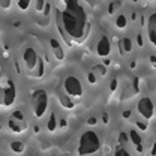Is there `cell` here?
<instances>
[{"label":"cell","mask_w":156,"mask_h":156,"mask_svg":"<svg viewBox=\"0 0 156 156\" xmlns=\"http://www.w3.org/2000/svg\"><path fill=\"white\" fill-rule=\"evenodd\" d=\"M150 65L156 69V54H152V56H150Z\"/></svg>","instance_id":"d4e9b609"},{"label":"cell","mask_w":156,"mask_h":156,"mask_svg":"<svg viewBox=\"0 0 156 156\" xmlns=\"http://www.w3.org/2000/svg\"><path fill=\"white\" fill-rule=\"evenodd\" d=\"M23 63L24 68L27 71V74L33 78H39L44 75L45 72V66H44V60L41 58L38 51L33 47H27L23 53Z\"/></svg>","instance_id":"3957f363"},{"label":"cell","mask_w":156,"mask_h":156,"mask_svg":"<svg viewBox=\"0 0 156 156\" xmlns=\"http://www.w3.org/2000/svg\"><path fill=\"white\" fill-rule=\"evenodd\" d=\"M111 50H113L111 39L107 35H102L96 42V54L99 57H108L111 54Z\"/></svg>","instance_id":"ba28073f"},{"label":"cell","mask_w":156,"mask_h":156,"mask_svg":"<svg viewBox=\"0 0 156 156\" xmlns=\"http://www.w3.org/2000/svg\"><path fill=\"white\" fill-rule=\"evenodd\" d=\"M114 24H116V27L119 29V30H125V29L128 27V18H126V15H123V14L117 15Z\"/></svg>","instance_id":"5bb4252c"},{"label":"cell","mask_w":156,"mask_h":156,"mask_svg":"<svg viewBox=\"0 0 156 156\" xmlns=\"http://www.w3.org/2000/svg\"><path fill=\"white\" fill-rule=\"evenodd\" d=\"M17 99V87L12 80L6 78V84L3 86V107L9 108L15 104Z\"/></svg>","instance_id":"52a82bcc"},{"label":"cell","mask_w":156,"mask_h":156,"mask_svg":"<svg viewBox=\"0 0 156 156\" xmlns=\"http://www.w3.org/2000/svg\"><path fill=\"white\" fill-rule=\"evenodd\" d=\"M0 107H3V86L0 84Z\"/></svg>","instance_id":"484cf974"},{"label":"cell","mask_w":156,"mask_h":156,"mask_svg":"<svg viewBox=\"0 0 156 156\" xmlns=\"http://www.w3.org/2000/svg\"><path fill=\"white\" fill-rule=\"evenodd\" d=\"M87 123H89V125H90V126H93V125H95V123H96V117H90V119H89V120H87Z\"/></svg>","instance_id":"4316f807"},{"label":"cell","mask_w":156,"mask_h":156,"mask_svg":"<svg viewBox=\"0 0 156 156\" xmlns=\"http://www.w3.org/2000/svg\"><path fill=\"white\" fill-rule=\"evenodd\" d=\"M114 156H132V155L129 153V150L125 146H119L116 149V152H114Z\"/></svg>","instance_id":"d6986e66"},{"label":"cell","mask_w":156,"mask_h":156,"mask_svg":"<svg viewBox=\"0 0 156 156\" xmlns=\"http://www.w3.org/2000/svg\"><path fill=\"white\" fill-rule=\"evenodd\" d=\"M9 147H11V150L14 152V153H23L24 152V144H23V141H18V140H15V141H12L11 144H9Z\"/></svg>","instance_id":"e0dca14e"},{"label":"cell","mask_w":156,"mask_h":156,"mask_svg":"<svg viewBox=\"0 0 156 156\" xmlns=\"http://www.w3.org/2000/svg\"><path fill=\"white\" fill-rule=\"evenodd\" d=\"M87 81H89L90 84H98L99 78L95 75V72H93V71H89V72H87Z\"/></svg>","instance_id":"44dd1931"},{"label":"cell","mask_w":156,"mask_h":156,"mask_svg":"<svg viewBox=\"0 0 156 156\" xmlns=\"http://www.w3.org/2000/svg\"><path fill=\"white\" fill-rule=\"evenodd\" d=\"M92 71L95 72V75H96L98 78H104L107 75V66H105V65H95Z\"/></svg>","instance_id":"ac0fdd59"},{"label":"cell","mask_w":156,"mask_h":156,"mask_svg":"<svg viewBox=\"0 0 156 156\" xmlns=\"http://www.w3.org/2000/svg\"><path fill=\"white\" fill-rule=\"evenodd\" d=\"M63 90H65V95H68L69 98H75V99H80L84 95L83 83L75 75H68L63 80Z\"/></svg>","instance_id":"5b68a950"},{"label":"cell","mask_w":156,"mask_h":156,"mask_svg":"<svg viewBox=\"0 0 156 156\" xmlns=\"http://www.w3.org/2000/svg\"><path fill=\"white\" fill-rule=\"evenodd\" d=\"M15 2L21 11H27L30 8V3H32V0H15Z\"/></svg>","instance_id":"ffe728a7"},{"label":"cell","mask_w":156,"mask_h":156,"mask_svg":"<svg viewBox=\"0 0 156 156\" xmlns=\"http://www.w3.org/2000/svg\"><path fill=\"white\" fill-rule=\"evenodd\" d=\"M119 138H120V146H125L126 147V143L129 141V135L126 132H120L119 134Z\"/></svg>","instance_id":"7402d4cb"},{"label":"cell","mask_w":156,"mask_h":156,"mask_svg":"<svg viewBox=\"0 0 156 156\" xmlns=\"http://www.w3.org/2000/svg\"><path fill=\"white\" fill-rule=\"evenodd\" d=\"M0 38H2V26H0Z\"/></svg>","instance_id":"83f0119b"},{"label":"cell","mask_w":156,"mask_h":156,"mask_svg":"<svg viewBox=\"0 0 156 156\" xmlns=\"http://www.w3.org/2000/svg\"><path fill=\"white\" fill-rule=\"evenodd\" d=\"M50 48H51V51H53L54 57L57 58L58 62H62V60L65 58V51H63V47H62V44L58 42L57 39H54V38L50 39Z\"/></svg>","instance_id":"7c38bea8"},{"label":"cell","mask_w":156,"mask_h":156,"mask_svg":"<svg viewBox=\"0 0 156 156\" xmlns=\"http://www.w3.org/2000/svg\"><path fill=\"white\" fill-rule=\"evenodd\" d=\"M119 47H120V53H122V54H128V53L132 51V48H134V42H132V39L131 38L126 36V38L120 39Z\"/></svg>","instance_id":"4fadbf2b"},{"label":"cell","mask_w":156,"mask_h":156,"mask_svg":"<svg viewBox=\"0 0 156 156\" xmlns=\"http://www.w3.org/2000/svg\"><path fill=\"white\" fill-rule=\"evenodd\" d=\"M57 117L56 114L53 113V114H50V119H48V122H47V129L50 131V132H54L56 129H57Z\"/></svg>","instance_id":"9a60e30c"},{"label":"cell","mask_w":156,"mask_h":156,"mask_svg":"<svg viewBox=\"0 0 156 156\" xmlns=\"http://www.w3.org/2000/svg\"><path fill=\"white\" fill-rule=\"evenodd\" d=\"M136 110H138V114L143 117L144 120H150L155 116V104H153V101L149 96H144L138 101Z\"/></svg>","instance_id":"8992f818"},{"label":"cell","mask_w":156,"mask_h":156,"mask_svg":"<svg viewBox=\"0 0 156 156\" xmlns=\"http://www.w3.org/2000/svg\"><path fill=\"white\" fill-rule=\"evenodd\" d=\"M8 125H9V129H11L12 132H15V134L24 131V129H26V120H24V117H23V113H21V111H15L12 116L9 117Z\"/></svg>","instance_id":"9c48e42d"},{"label":"cell","mask_w":156,"mask_h":156,"mask_svg":"<svg viewBox=\"0 0 156 156\" xmlns=\"http://www.w3.org/2000/svg\"><path fill=\"white\" fill-rule=\"evenodd\" d=\"M128 135H129V141L132 143V146L135 147L136 152H138V153H143V152H144V144H143V138H141V135L136 132L135 129H131Z\"/></svg>","instance_id":"8fae6325"},{"label":"cell","mask_w":156,"mask_h":156,"mask_svg":"<svg viewBox=\"0 0 156 156\" xmlns=\"http://www.w3.org/2000/svg\"><path fill=\"white\" fill-rule=\"evenodd\" d=\"M58 101H60V104H62L65 108H68V110H72V108H75V102H72L69 96L65 98L63 95H58Z\"/></svg>","instance_id":"2e32d148"},{"label":"cell","mask_w":156,"mask_h":156,"mask_svg":"<svg viewBox=\"0 0 156 156\" xmlns=\"http://www.w3.org/2000/svg\"><path fill=\"white\" fill-rule=\"evenodd\" d=\"M56 24L63 39L75 44L84 42L90 30L87 11L78 0H65V8L56 11Z\"/></svg>","instance_id":"6da1fadb"},{"label":"cell","mask_w":156,"mask_h":156,"mask_svg":"<svg viewBox=\"0 0 156 156\" xmlns=\"http://www.w3.org/2000/svg\"><path fill=\"white\" fill-rule=\"evenodd\" d=\"M48 110V95L45 90H36L32 95V111L36 119L45 116Z\"/></svg>","instance_id":"277c9868"},{"label":"cell","mask_w":156,"mask_h":156,"mask_svg":"<svg viewBox=\"0 0 156 156\" xmlns=\"http://www.w3.org/2000/svg\"><path fill=\"white\" fill-rule=\"evenodd\" d=\"M44 6H45V0H36V11L38 12H42Z\"/></svg>","instance_id":"cb8c5ba5"},{"label":"cell","mask_w":156,"mask_h":156,"mask_svg":"<svg viewBox=\"0 0 156 156\" xmlns=\"http://www.w3.org/2000/svg\"><path fill=\"white\" fill-rule=\"evenodd\" d=\"M11 6H12V0H0V8L2 9L8 11V9H11Z\"/></svg>","instance_id":"603a6c76"},{"label":"cell","mask_w":156,"mask_h":156,"mask_svg":"<svg viewBox=\"0 0 156 156\" xmlns=\"http://www.w3.org/2000/svg\"><path fill=\"white\" fill-rule=\"evenodd\" d=\"M147 38L149 42L156 48V11L152 12L147 18Z\"/></svg>","instance_id":"30bf717a"},{"label":"cell","mask_w":156,"mask_h":156,"mask_svg":"<svg viewBox=\"0 0 156 156\" xmlns=\"http://www.w3.org/2000/svg\"><path fill=\"white\" fill-rule=\"evenodd\" d=\"M102 140L95 131H84L78 140V156H96L101 155Z\"/></svg>","instance_id":"7a4b0ae2"}]
</instances>
